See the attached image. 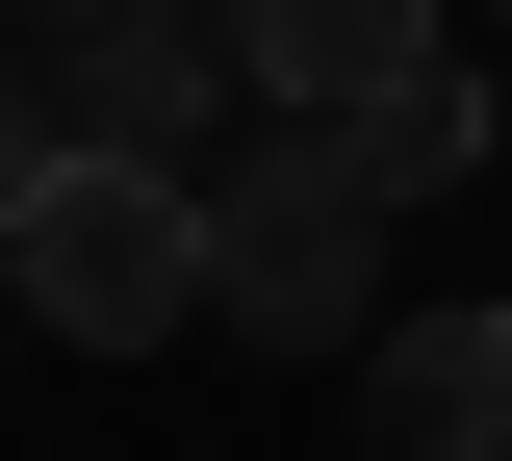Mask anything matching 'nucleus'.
<instances>
[{
	"label": "nucleus",
	"mask_w": 512,
	"mask_h": 461,
	"mask_svg": "<svg viewBox=\"0 0 512 461\" xmlns=\"http://www.w3.org/2000/svg\"><path fill=\"white\" fill-rule=\"evenodd\" d=\"M26 26H52V0H26Z\"/></svg>",
	"instance_id": "nucleus-8"
},
{
	"label": "nucleus",
	"mask_w": 512,
	"mask_h": 461,
	"mask_svg": "<svg viewBox=\"0 0 512 461\" xmlns=\"http://www.w3.org/2000/svg\"><path fill=\"white\" fill-rule=\"evenodd\" d=\"M359 436L384 461H512V308H410L359 359Z\"/></svg>",
	"instance_id": "nucleus-5"
},
{
	"label": "nucleus",
	"mask_w": 512,
	"mask_h": 461,
	"mask_svg": "<svg viewBox=\"0 0 512 461\" xmlns=\"http://www.w3.org/2000/svg\"><path fill=\"white\" fill-rule=\"evenodd\" d=\"M333 129H384V180L436 205V180H461V154H512V103H487V77H461V52H436V77H384V103H333Z\"/></svg>",
	"instance_id": "nucleus-6"
},
{
	"label": "nucleus",
	"mask_w": 512,
	"mask_h": 461,
	"mask_svg": "<svg viewBox=\"0 0 512 461\" xmlns=\"http://www.w3.org/2000/svg\"><path fill=\"white\" fill-rule=\"evenodd\" d=\"M231 52L282 129H333V103H384V77H436L461 52V0H231Z\"/></svg>",
	"instance_id": "nucleus-4"
},
{
	"label": "nucleus",
	"mask_w": 512,
	"mask_h": 461,
	"mask_svg": "<svg viewBox=\"0 0 512 461\" xmlns=\"http://www.w3.org/2000/svg\"><path fill=\"white\" fill-rule=\"evenodd\" d=\"M231 103H256L231 0H52L26 77H0V180H26V154H180V180H205Z\"/></svg>",
	"instance_id": "nucleus-3"
},
{
	"label": "nucleus",
	"mask_w": 512,
	"mask_h": 461,
	"mask_svg": "<svg viewBox=\"0 0 512 461\" xmlns=\"http://www.w3.org/2000/svg\"><path fill=\"white\" fill-rule=\"evenodd\" d=\"M0 282H26V333H77V359H154V333H205V180L180 154H26Z\"/></svg>",
	"instance_id": "nucleus-2"
},
{
	"label": "nucleus",
	"mask_w": 512,
	"mask_h": 461,
	"mask_svg": "<svg viewBox=\"0 0 512 461\" xmlns=\"http://www.w3.org/2000/svg\"><path fill=\"white\" fill-rule=\"evenodd\" d=\"M461 26H487V52H512V0H461Z\"/></svg>",
	"instance_id": "nucleus-7"
},
{
	"label": "nucleus",
	"mask_w": 512,
	"mask_h": 461,
	"mask_svg": "<svg viewBox=\"0 0 512 461\" xmlns=\"http://www.w3.org/2000/svg\"><path fill=\"white\" fill-rule=\"evenodd\" d=\"M384 231H410V180H384V129H256L231 180H205V333H256V359H384Z\"/></svg>",
	"instance_id": "nucleus-1"
}]
</instances>
